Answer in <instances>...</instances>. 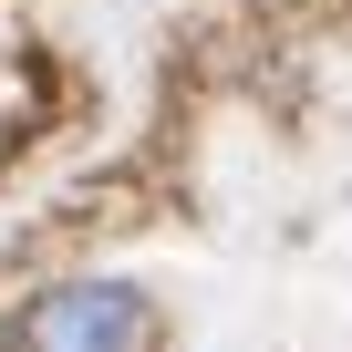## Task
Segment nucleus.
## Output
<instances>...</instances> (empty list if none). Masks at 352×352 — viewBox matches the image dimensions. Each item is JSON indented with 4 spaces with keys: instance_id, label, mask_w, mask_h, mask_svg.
<instances>
[{
    "instance_id": "nucleus-1",
    "label": "nucleus",
    "mask_w": 352,
    "mask_h": 352,
    "mask_svg": "<svg viewBox=\"0 0 352 352\" xmlns=\"http://www.w3.org/2000/svg\"><path fill=\"white\" fill-rule=\"evenodd\" d=\"M145 290L124 280H73L21 311V352H145Z\"/></svg>"
}]
</instances>
